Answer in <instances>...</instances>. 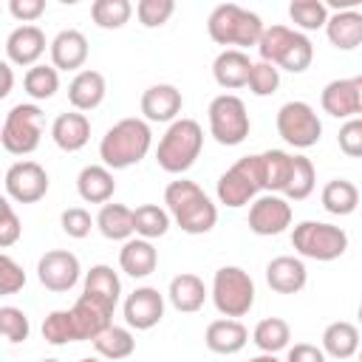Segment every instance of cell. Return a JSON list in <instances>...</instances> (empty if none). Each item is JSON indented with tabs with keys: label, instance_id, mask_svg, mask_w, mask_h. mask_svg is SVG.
<instances>
[{
	"label": "cell",
	"instance_id": "cell-43",
	"mask_svg": "<svg viewBox=\"0 0 362 362\" xmlns=\"http://www.w3.org/2000/svg\"><path fill=\"white\" fill-rule=\"evenodd\" d=\"M0 331H3V339L11 342V345H20L28 339L31 334V322H28V314L17 305H3L0 308Z\"/></svg>",
	"mask_w": 362,
	"mask_h": 362
},
{
	"label": "cell",
	"instance_id": "cell-53",
	"mask_svg": "<svg viewBox=\"0 0 362 362\" xmlns=\"http://www.w3.org/2000/svg\"><path fill=\"white\" fill-rule=\"evenodd\" d=\"M354 88H356V102H359V113H362V74L354 76Z\"/></svg>",
	"mask_w": 362,
	"mask_h": 362
},
{
	"label": "cell",
	"instance_id": "cell-47",
	"mask_svg": "<svg viewBox=\"0 0 362 362\" xmlns=\"http://www.w3.org/2000/svg\"><path fill=\"white\" fill-rule=\"evenodd\" d=\"M337 144L345 156L362 158V116H354V119L342 122V127L337 133Z\"/></svg>",
	"mask_w": 362,
	"mask_h": 362
},
{
	"label": "cell",
	"instance_id": "cell-26",
	"mask_svg": "<svg viewBox=\"0 0 362 362\" xmlns=\"http://www.w3.org/2000/svg\"><path fill=\"white\" fill-rule=\"evenodd\" d=\"M76 192L85 204H110L113 192H116V181H113V170H107L105 164H88L79 170L76 175Z\"/></svg>",
	"mask_w": 362,
	"mask_h": 362
},
{
	"label": "cell",
	"instance_id": "cell-23",
	"mask_svg": "<svg viewBox=\"0 0 362 362\" xmlns=\"http://www.w3.org/2000/svg\"><path fill=\"white\" fill-rule=\"evenodd\" d=\"M252 59L246 51L238 48H223L215 62H212V76L223 90H238L249 85V74H252Z\"/></svg>",
	"mask_w": 362,
	"mask_h": 362
},
{
	"label": "cell",
	"instance_id": "cell-14",
	"mask_svg": "<svg viewBox=\"0 0 362 362\" xmlns=\"http://www.w3.org/2000/svg\"><path fill=\"white\" fill-rule=\"evenodd\" d=\"M79 274H82L79 257L68 249H51L37 260V280L48 291H57V294L71 291L79 283Z\"/></svg>",
	"mask_w": 362,
	"mask_h": 362
},
{
	"label": "cell",
	"instance_id": "cell-6",
	"mask_svg": "<svg viewBox=\"0 0 362 362\" xmlns=\"http://www.w3.org/2000/svg\"><path fill=\"white\" fill-rule=\"evenodd\" d=\"M291 246L300 257L331 263L345 255L348 235L342 226H334L328 221H300L291 232Z\"/></svg>",
	"mask_w": 362,
	"mask_h": 362
},
{
	"label": "cell",
	"instance_id": "cell-58",
	"mask_svg": "<svg viewBox=\"0 0 362 362\" xmlns=\"http://www.w3.org/2000/svg\"><path fill=\"white\" fill-rule=\"evenodd\" d=\"M356 356H359V362H362V348H359V354H356Z\"/></svg>",
	"mask_w": 362,
	"mask_h": 362
},
{
	"label": "cell",
	"instance_id": "cell-24",
	"mask_svg": "<svg viewBox=\"0 0 362 362\" xmlns=\"http://www.w3.org/2000/svg\"><path fill=\"white\" fill-rule=\"evenodd\" d=\"M51 139L59 150L65 153H79L88 141H90V119L79 110H68L59 113L51 122Z\"/></svg>",
	"mask_w": 362,
	"mask_h": 362
},
{
	"label": "cell",
	"instance_id": "cell-16",
	"mask_svg": "<svg viewBox=\"0 0 362 362\" xmlns=\"http://www.w3.org/2000/svg\"><path fill=\"white\" fill-rule=\"evenodd\" d=\"M113 305H107L105 300L93 297V294H79L76 303L71 305V314H74V322H76V334H79V342H93L102 331H107L113 325Z\"/></svg>",
	"mask_w": 362,
	"mask_h": 362
},
{
	"label": "cell",
	"instance_id": "cell-15",
	"mask_svg": "<svg viewBox=\"0 0 362 362\" xmlns=\"http://www.w3.org/2000/svg\"><path fill=\"white\" fill-rule=\"evenodd\" d=\"M122 314H124V322L127 328H136V331H150L161 322L164 317V294L153 286H139L133 288L127 297H124V305H122Z\"/></svg>",
	"mask_w": 362,
	"mask_h": 362
},
{
	"label": "cell",
	"instance_id": "cell-45",
	"mask_svg": "<svg viewBox=\"0 0 362 362\" xmlns=\"http://www.w3.org/2000/svg\"><path fill=\"white\" fill-rule=\"evenodd\" d=\"M175 11L173 0H139L136 3V17L144 28H158L164 25Z\"/></svg>",
	"mask_w": 362,
	"mask_h": 362
},
{
	"label": "cell",
	"instance_id": "cell-50",
	"mask_svg": "<svg viewBox=\"0 0 362 362\" xmlns=\"http://www.w3.org/2000/svg\"><path fill=\"white\" fill-rule=\"evenodd\" d=\"M8 11L23 25H34V20L45 11V0H8Z\"/></svg>",
	"mask_w": 362,
	"mask_h": 362
},
{
	"label": "cell",
	"instance_id": "cell-12",
	"mask_svg": "<svg viewBox=\"0 0 362 362\" xmlns=\"http://www.w3.org/2000/svg\"><path fill=\"white\" fill-rule=\"evenodd\" d=\"M48 173L42 164L37 161H14L6 175H3V187H6V198L17 201V204H37L45 198L48 192Z\"/></svg>",
	"mask_w": 362,
	"mask_h": 362
},
{
	"label": "cell",
	"instance_id": "cell-34",
	"mask_svg": "<svg viewBox=\"0 0 362 362\" xmlns=\"http://www.w3.org/2000/svg\"><path fill=\"white\" fill-rule=\"evenodd\" d=\"M82 291L93 294V297H99V300H105L107 305L116 308V303L122 297V280L107 263H96L85 272V288Z\"/></svg>",
	"mask_w": 362,
	"mask_h": 362
},
{
	"label": "cell",
	"instance_id": "cell-20",
	"mask_svg": "<svg viewBox=\"0 0 362 362\" xmlns=\"http://www.w3.org/2000/svg\"><path fill=\"white\" fill-rule=\"evenodd\" d=\"M48 51H51V65L57 71H76L79 74L82 65L88 62V37L76 28H62L51 40Z\"/></svg>",
	"mask_w": 362,
	"mask_h": 362
},
{
	"label": "cell",
	"instance_id": "cell-39",
	"mask_svg": "<svg viewBox=\"0 0 362 362\" xmlns=\"http://www.w3.org/2000/svg\"><path fill=\"white\" fill-rule=\"evenodd\" d=\"M23 88L34 102H45L59 90V71L54 65H34L25 71Z\"/></svg>",
	"mask_w": 362,
	"mask_h": 362
},
{
	"label": "cell",
	"instance_id": "cell-31",
	"mask_svg": "<svg viewBox=\"0 0 362 362\" xmlns=\"http://www.w3.org/2000/svg\"><path fill=\"white\" fill-rule=\"evenodd\" d=\"M257 158H260L263 192L283 195V189L288 184V173H291V153H286V150H263V153H257Z\"/></svg>",
	"mask_w": 362,
	"mask_h": 362
},
{
	"label": "cell",
	"instance_id": "cell-55",
	"mask_svg": "<svg viewBox=\"0 0 362 362\" xmlns=\"http://www.w3.org/2000/svg\"><path fill=\"white\" fill-rule=\"evenodd\" d=\"M79 362H99L96 356H85V359H79Z\"/></svg>",
	"mask_w": 362,
	"mask_h": 362
},
{
	"label": "cell",
	"instance_id": "cell-56",
	"mask_svg": "<svg viewBox=\"0 0 362 362\" xmlns=\"http://www.w3.org/2000/svg\"><path fill=\"white\" fill-rule=\"evenodd\" d=\"M356 317H359V325H362V303H359V308H356Z\"/></svg>",
	"mask_w": 362,
	"mask_h": 362
},
{
	"label": "cell",
	"instance_id": "cell-17",
	"mask_svg": "<svg viewBox=\"0 0 362 362\" xmlns=\"http://www.w3.org/2000/svg\"><path fill=\"white\" fill-rule=\"evenodd\" d=\"M45 34L40 25H17L6 37V62L20 65V68H34L40 65V57L45 54Z\"/></svg>",
	"mask_w": 362,
	"mask_h": 362
},
{
	"label": "cell",
	"instance_id": "cell-46",
	"mask_svg": "<svg viewBox=\"0 0 362 362\" xmlns=\"http://www.w3.org/2000/svg\"><path fill=\"white\" fill-rule=\"evenodd\" d=\"M59 226H62V232H65L68 238L82 240V238H88L90 229L96 226V218H90V212H88L85 206H68V209H62V215H59Z\"/></svg>",
	"mask_w": 362,
	"mask_h": 362
},
{
	"label": "cell",
	"instance_id": "cell-33",
	"mask_svg": "<svg viewBox=\"0 0 362 362\" xmlns=\"http://www.w3.org/2000/svg\"><path fill=\"white\" fill-rule=\"evenodd\" d=\"M96 229L107 240H130L136 226H133V209L124 204H105L96 215Z\"/></svg>",
	"mask_w": 362,
	"mask_h": 362
},
{
	"label": "cell",
	"instance_id": "cell-18",
	"mask_svg": "<svg viewBox=\"0 0 362 362\" xmlns=\"http://www.w3.org/2000/svg\"><path fill=\"white\" fill-rule=\"evenodd\" d=\"M141 113H144V122H175L181 107H184V96L175 85H167V82H158V85H150L144 93H141V102H139Z\"/></svg>",
	"mask_w": 362,
	"mask_h": 362
},
{
	"label": "cell",
	"instance_id": "cell-25",
	"mask_svg": "<svg viewBox=\"0 0 362 362\" xmlns=\"http://www.w3.org/2000/svg\"><path fill=\"white\" fill-rule=\"evenodd\" d=\"M206 297H209V291H206L204 280H201L198 274H192V272L175 274V277L170 280V286H167V300H170V305H173L175 311H181V314H195V311H201L204 303H206Z\"/></svg>",
	"mask_w": 362,
	"mask_h": 362
},
{
	"label": "cell",
	"instance_id": "cell-51",
	"mask_svg": "<svg viewBox=\"0 0 362 362\" xmlns=\"http://www.w3.org/2000/svg\"><path fill=\"white\" fill-rule=\"evenodd\" d=\"M286 362H325V351L311 342H294L286 354Z\"/></svg>",
	"mask_w": 362,
	"mask_h": 362
},
{
	"label": "cell",
	"instance_id": "cell-13",
	"mask_svg": "<svg viewBox=\"0 0 362 362\" xmlns=\"http://www.w3.org/2000/svg\"><path fill=\"white\" fill-rule=\"evenodd\" d=\"M291 226V204L283 195L263 192L249 204V229L260 238L283 235Z\"/></svg>",
	"mask_w": 362,
	"mask_h": 362
},
{
	"label": "cell",
	"instance_id": "cell-1",
	"mask_svg": "<svg viewBox=\"0 0 362 362\" xmlns=\"http://www.w3.org/2000/svg\"><path fill=\"white\" fill-rule=\"evenodd\" d=\"M164 204L175 226L187 235H206L218 223V206L189 178H175L164 187Z\"/></svg>",
	"mask_w": 362,
	"mask_h": 362
},
{
	"label": "cell",
	"instance_id": "cell-37",
	"mask_svg": "<svg viewBox=\"0 0 362 362\" xmlns=\"http://www.w3.org/2000/svg\"><path fill=\"white\" fill-rule=\"evenodd\" d=\"M173 218L164 206L158 204H141L133 209V226H136V238H144V240H153V238H161L167 235Z\"/></svg>",
	"mask_w": 362,
	"mask_h": 362
},
{
	"label": "cell",
	"instance_id": "cell-41",
	"mask_svg": "<svg viewBox=\"0 0 362 362\" xmlns=\"http://www.w3.org/2000/svg\"><path fill=\"white\" fill-rule=\"evenodd\" d=\"M42 339L48 345H68V342H79L76 334V322L71 308H57L42 320Z\"/></svg>",
	"mask_w": 362,
	"mask_h": 362
},
{
	"label": "cell",
	"instance_id": "cell-11",
	"mask_svg": "<svg viewBox=\"0 0 362 362\" xmlns=\"http://www.w3.org/2000/svg\"><path fill=\"white\" fill-rule=\"evenodd\" d=\"M274 124H277L280 139L286 144H291L294 150H308L322 136V122H320L317 110L308 102H300V99H291V102L280 105Z\"/></svg>",
	"mask_w": 362,
	"mask_h": 362
},
{
	"label": "cell",
	"instance_id": "cell-38",
	"mask_svg": "<svg viewBox=\"0 0 362 362\" xmlns=\"http://www.w3.org/2000/svg\"><path fill=\"white\" fill-rule=\"evenodd\" d=\"M314 184H317V173H314L311 158L291 156V173H288V184L283 189V198L286 201H305L314 192Z\"/></svg>",
	"mask_w": 362,
	"mask_h": 362
},
{
	"label": "cell",
	"instance_id": "cell-19",
	"mask_svg": "<svg viewBox=\"0 0 362 362\" xmlns=\"http://www.w3.org/2000/svg\"><path fill=\"white\" fill-rule=\"evenodd\" d=\"M266 283L277 294H297L308 283V269L294 255H277L266 263Z\"/></svg>",
	"mask_w": 362,
	"mask_h": 362
},
{
	"label": "cell",
	"instance_id": "cell-30",
	"mask_svg": "<svg viewBox=\"0 0 362 362\" xmlns=\"http://www.w3.org/2000/svg\"><path fill=\"white\" fill-rule=\"evenodd\" d=\"M322 351L325 356H334V359H351L359 354L362 348V339H359V328L354 322H345V320H337L331 325H325L322 331Z\"/></svg>",
	"mask_w": 362,
	"mask_h": 362
},
{
	"label": "cell",
	"instance_id": "cell-54",
	"mask_svg": "<svg viewBox=\"0 0 362 362\" xmlns=\"http://www.w3.org/2000/svg\"><path fill=\"white\" fill-rule=\"evenodd\" d=\"M249 362H280V359H277V354H257Z\"/></svg>",
	"mask_w": 362,
	"mask_h": 362
},
{
	"label": "cell",
	"instance_id": "cell-4",
	"mask_svg": "<svg viewBox=\"0 0 362 362\" xmlns=\"http://www.w3.org/2000/svg\"><path fill=\"white\" fill-rule=\"evenodd\" d=\"M257 54L263 62H272L277 71H288V74H303L311 68L314 59V45L311 40L288 25H266L260 42H257Z\"/></svg>",
	"mask_w": 362,
	"mask_h": 362
},
{
	"label": "cell",
	"instance_id": "cell-57",
	"mask_svg": "<svg viewBox=\"0 0 362 362\" xmlns=\"http://www.w3.org/2000/svg\"><path fill=\"white\" fill-rule=\"evenodd\" d=\"M40 362H59V359H54V356H48V359H40Z\"/></svg>",
	"mask_w": 362,
	"mask_h": 362
},
{
	"label": "cell",
	"instance_id": "cell-28",
	"mask_svg": "<svg viewBox=\"0 0 362 362\" xmlns=\"http://www.w3.org/2000/svg\"><path fill=\"white\" fill-rule=\"evenodd\" d=\"M119 266L124 274L130 277H147L156 272L158 266V252L153 246V240H144V238H130L122 243L119 249Z\"/></svg>",
	"mask_w": 362,
	"mask_h": 362
},
{
	"label": "cell",
	"instance_id": "cell-36",
	"mask_svg": "<svg viewBox=\"0 0 362 362\" xmlns=\"http://www.w3.org/2000/svg\"><path fill=\"white\" fill-rule=\"evenodd\" d=\"M252 342L260 348V354H277V351L288 348V342H291V325L283 317H266V320H260L255 325Z\"/></svg>",
	"mask_w": 362,
	"mask_h": 362
},
{
	"label": "cell",
	"instance_id": "cell-44",
	"mask_svg": "<svg viewBox=\"0 0 362 362\" xmlns=\"http://www.w3.org/2000/svg\"><path fill=\"white\" fill-rule=\"evenodd\" d=\"M255 96H272L277 88H280V71L272 65V62H263L257 59L252 65V74H249V85H246Z\"/></svg>",
	"mask_w": 362,
	"mask_h": 362
},
{
	"label": "cell",
	"instance_id": "cell-42",
	"mask_svg": "<svg viewBox=\"0 0 362 362\" xmlns=\"http://www.w3.org/2000/svg\"><path fill=\"white\" fill-rule=\"evenodd\" d=\"M90 17L99 28H122L133 17V3L130 0H93L90 3Z\"/></svg>",
	"mask_w": 362,
	"mask_h": 362
},
{
	"label": "cell",
	"instance_id": "cell-2",
	"mask_svg": "<svg viewBox=\"0 0 362 362\" xmlns=\"http://www.w3.org/2000/svg\"><path fill=\"white\" fill-rule=\"evenodd\" d=\"M153 147V130L144 119H119L99 141V158L107 170H127L139 164Z\"/></svg>",
	"mask_w": 362,
	"mask_h": 362
},
{
	"label": "cell",
	"instance_id": "cell-49",
	"mask_svg": "<svg viewBox=\"0 0 362 362\" xmlns=\"http://www.w3.org/2000/svg\"><path fill=\"white\" fill-rule=\"evenodd\" d=\"M23 235V223L11 206V198H3L0 201V246L8 249L11 243H17Z\"/></svg>",
	"mask_w": 362,
	"mask_h": 362
},
{
	"label": "cell",
	"instance_id": "cell-10",
	"mask_svg": "<svg viewBox=\"0 0 362 362\" xmlns=\"http://www.w3.org/2000/svg\"><path fill=\"white\" fill-rule=\"evenodd\" d=\"M257 192H263V184H260V158H257V153L238 158L226 173H221L218 187H215L218 204H223V206H229V209H240V206L252 204V201L257 198Z\"/></svg>",
	"mask_w": 362,
	"mask_h": 362
},
{
	"label": "cell",
	"instance_id": "cell-9",
	"mask_svg": "<svg viewBox=\"0 0 362 362\" xmlns=\"http://www.w3.org/2000/svg\"><path fill=\"white\" fill-rule=\"evenodd\" d=\"M42 110L37 105H14L6 119H3V127H0V144L6 153L11 156H28L40 147V139H42Z\"/></svg>",
	"mask_w": 362,
	"mask_h": 362
},
{
	"label": "cell",
	"instance_id": "cell-52",
	"mask_svg": "<svg viewBox=\"0 0 362 362\" xmlns=\"http://www.w3.org/2000/svg\"><path fill=\"white\" fill-rule=\"evenodd\" d=\"M0 74H3V88H0V99H6L14 88V74H11V62H0Z\"/></svg>",
	"mask_w": 362,
	"mask_h": 362
},
{
	"label": "cell",
	"instance_id": "cell-22",
	"mask_svg": "<svg viewBox=\"0 0 362 362\" xmlns=\"http://www.w3.org/2000/svg\"><path fill=\"white\" fill-rule=\"evenodd\" d=\"M204 342L212 354H221V356H232V354H240L249 342V331L240 320H229V317H221V320H212L206 325V334H204Z\"/></svg>",
	"mask_w": 362,
	"mask_h": 362
},
{
	"label": "cell",
	"instance_id": "cell-48",
	"mask_svg": "<svg viewBox=\"0 0 362 362\" xmlns=\"http://www.w3.org/2000/svg\"><path fill=\"white\" fill-rule=\"evenodd\" d=\"M25 286V272L11 255H0V294H17Z\"/></svg>",
	"mask_w": 362,
	"mask_h": 362
},
{
	"label": "cell",
	"instance_id": "cell-8",
	"mask_svg": "<svg viewBox=\"0 0 362 362\" xmlns=\"http://www.w3.org/2000/svg\"><path fill=\"white\" fill-rule=\"evenodd\" d=\"M206 119H209V136L223 147H238L240 141H246V136L252 130L249 110H246L243 99L235 93H218L209 102Z\"/></svg>",
	"mask_w": 362,
	"mask_h": 362
},
{
	"label": "cell",
	"instance_id": "cell-32",
	"mask_svg": "<svg viewBox=\"0 0 362 362\" xmlns=\"http://www.w3.org/2000/svg\"><path fill=\"white\" fill-rule=\"evenodd\" d=\"M320 201H322V209H325V212L345 218V215H351V212L359 206V189H356V184L348 181V178H331V181L322 187Z\"/></svg>",
	"mask_w": 362,
	"mask_h": 362
},
{
	"label": "cell",
	"instance_id": "cell-3",
	"mask_svg": "<svg viewBox=\"0 0 362 362\" xmlns=\"http://www.w3.org/2000/svg\"><path fill=\"white\" fill-rule=\"evenodd\" d=\"M206 31H209L212 42L246 51V48H257L266 25H263L260 14H255L238 3H221L212 8V14L206 20Z\"/></svg>",
	"mask_w": 362,
	"mask_h": 362
},
{
	"label": "cell",
	"instance_id": "cell-7",
	"mask_svg": "<svg viewBox=\"0 0 362 362\" xmlns=\"http://www.w3.org/2000/svg\"><path fill=\"white\" fill-rule=\"evenodd\" d=\"M255 280L249 277V272H243L240 266H221L212 277V303L218 308L221 317L238 320L246 317L255 305Z\"/></svg>",
	"mask_w": 362,
	"mask_h": 362
},
{
	"label": "cell",
	"instance_id": "cell-40",
	"mask_svg": "<svg viewBox=\"0 0 362 362\" xmlns=\"http://www.w3.org/2000/svg\"><path fill=\"white\" fill-rule=\"evenodd\" d=\"M288 17L300 31H317L328 25V6L322 0H291Z\"/></svg>",
	"mask_w": 362,
	"mask_h": 362
},
{
	"label": "cell",
	"instance_id": "cell-5",
	"mask_svg": "<svg viewBox=\"0 0 362 362\" xmlns=\"http://www.w3.org/2000/svg\"><path fill=\"white\" fill-rule=\"evenodd\" d=\"M204 150V130L195 119H175L164 136L158 139V147H156V161L164 173L170 175H181L187 173L198 156Z\"/></svg>",
	"mask_w": 362,
	"mask_h": 362
},
{
	"label": "cell",
	"instance_id": "cell-35",
	"mask_svg": "<svg viewBox=\"0 0 362 362\" xmlns=\"http://www.w3.org/2000/svg\"><path fill=\"white\" fill-rule=\"evenodd\" d=\"M93 348L102 359H110V362H122L127 356H133L136 351V337L130 328L124 325H110L107 331H102L96 339H93Z\"/></svg>",
	"mask_w": 362,
	"mask_h": 362
},
{
	"label": "cell",
	"instance_id": "cell-21",
	"mask_svg": "<svg viewBox=\"0 0 362 362\" xmlns=\"http://www.w3.org/2000/svg\"><path fill=\"white\" fill-rule=\"evenodd\" d=\"M105 93H107V82L99 71L93 68H82L71 82H68V102L74 110L79 113H88V110H96L102 102H105Z\"/></svg>",
	"mask_w": 362,
	"mask_h": 362
},
{
	"label": "cell",
	"instance_id": "cell-27",
	"mask_svg": "<svg viewBox=\"0 0 362 362\" xmlns=\"http://www.w3.org/2000/svg\"><path fill=\"white\" fill-rule=\"evenodd\" d=\"M320 105L328 116L334 119H354L359 113V102H356V88H354V76H342V79H331L322 93H320Z\"/></svg>",
	"mask_w": 362,
	"mask_h": 362
},
{
	"label": "cell",
	"instance_id": "cell-29",
	"mask_svg": "<svg viewBox=\"0 0 362 362\" xmlns=\"http://www.w3.org/2000/svg\"><path fill=\"white\" fill-rule=\"evenodd\" d=\"M325 37L337 51H354L362 45V11H334L325 25Z\"/></svg>",
	"mask_w": 362,
	"mask_h": 362
}]
</instances>
